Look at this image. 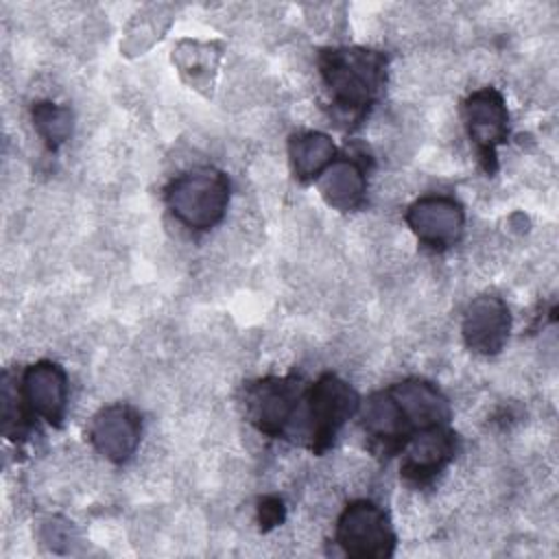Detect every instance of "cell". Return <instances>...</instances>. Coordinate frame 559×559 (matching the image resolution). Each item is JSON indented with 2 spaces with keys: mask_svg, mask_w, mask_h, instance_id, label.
<instances>
[{
  "mask_svg": "<svg viewBox=\"0 0 559 559\" xmlns=\"http://www.w3.org/2000/svg\"><path fill=\"white\" fill-rule=\"evenodd\" d=\"M319 70L336 116L356 122L384 85L386 59L382 52L360 46L328 48L319 57Z\"/></svg>",
  "mask_w": 559,
  "mask_h": 559,
  "instance_id": "obj_1",
  "label": "cell"
},
{
  "mask_svg": "<svg viewBox=\"0 0 559 559\" xmlns=\"http://www.w3.org/2000/svg\"><path fill=\"white\" fill-rule=\"evenodd\" d=\"M229 203V179L212 166L177 175L166 188V205L190 229H210L223 221Z\"/></svg>",
  "mask_w": 559,
  "mask_h": 559,
  "instance_id": "obj_2",
  "label": "cell"
},
{
  "mask_svg": "<svg viewBox=\"0 0 559 559\" xmlns=\"http://www.w3.org/2000/svg\"><path fill=\"white\" fill-rule=\"evenodd\" d=\"M360 408L358 393L338 376H321L306 393V411L299 413L297 432L314 452H323L341 430V426ZM295 430V428H293Z\"/></svg>",
  "mask_w": 559,
  "mask_h": 559,
  "instance_id": "obj_3",
  "label": "cell"
},
{
  "mask_svg": "<svg viewBox=\"0 0 559 559\" xmlns=\"http://www.w3.org/2000/svg\"><path fill=\"white\" fill-rule=\"evenodd\" d=\"M336 544L354 559H384L393 555L395 533L389 515L371 500L345 507L336 522Z\"/></svg>",
  "mask_w": 559,
  "mask_h": 559,
  "instance_id": "obj_4",
  "label": "cell"
},
{
  "mask_svg": "<svg viewBox=\"0 0 559 559\" xmlns=\"http://www.w3.org/2000/svg\"><path fill=\"white\" fill-rule=\"evenodd\" d=\"M306 391L297 378H264L247 386L245 406L255 428L269 437L293 432Z\"/></svg>",
  "mask_w": 559,
  "mask_h": 559,
  "instance_id": "obj_5",
  "label": "cell"
},
{
  "mask_svg": "<svg viewBox=\"0 0 559 559\" xmlns=\"http://www.w3.org/2000/svg\"><path fill=\"white\" fill-rule=\"evenodd\" d=\"M463 118L485 168H493L496 148L507 140L509 111L502 94L496 87H483L467 96L463 105Z\"/></svg>",
  "mask_w": 559,
  "mask_h": 559,
  "instance_id": "obj_6",
  "label": "cell"
},
{
  "mask_svg": "<svg viewBox=\"0 0 559 559\" xmlns=\"http://www.w3.org/2000/svg\"><path fill=\"white\" fill-rule=\"evenodd\" d=\"M406 223L419 238V242L432 249L452 247L465 225V212L461 203L445 194L419 197L406 212Z\"/></svg>",
  "mask_w": 559,
  "mask_h": 559,
  "instance_id": "obj_7",
  "label": "cell"
},
{
  "mask_svg": "<svg viewBox=\"0 0 559 559\" xmlns=\"http://www.w3.org/2000/svg\"><path fill=\"white\" fill-rule=\"evenodd\" d=\"M20 393L31 415L61 426L68 408V378L61 365L39 360L26 367L20 378Z\"/></svg>",
  "mask_w": 559,
  "mask_h": 559,
  "instance_id": "obj_8",
  "label": "cell"
},
{
  "mask_svg": "<svg viewBox=\"0 0 559 559\" xmlns=\"http://www.w3.org/2000/svg\"><path fill=\"white\" fill-rule=\"evenodd\" d=\"M456 435L448 424L419 430L402 448L404 459L400 465L402 476L413 485H424L432 480L454 456Z\"/></svg>",
  "mask_w": 559,
  "mask_h": 559,
  "instance_id": "obj_9",
  "label": "cell"
},
{
  "mask_svg": "<svg viewBox=\"0 0 559 559\" xmlns=\"http://www.w3.org/2000/svg\"><path fill=\"white\" fill-rule=\"evenodd\" d=\"M140 415L127 404H111L100 408L90 424L92 445L109 461H127L140 443Z\"/></svg>",
  "mask_w": 559,
  "mask_h": 559,
  "instance_id": "obj_10",
  "label": "cell"
},
{
  "mask_svg": "<svg viewBox=\"0 0 559 559\" xmlns=\"http://www.w3.org/2000/svg\"><path fill=\"white\" fill-rule=\"evenodd\" d=\"M511 314L507 304L496 295H480L472 299L463 317V338L476 354H498L509 336Z\"/></svg>",
  "mask_w": 559,
  "mask_h": 559,
  "instance_id": "obj_11",
  "label": "cell"
},
{
  "mask_svg": "<svg viewBox=\"0 0 559 559\" xmlns=\"http://www.w3.org/2000/svg\"><path fill=\"white\" fill-rule=\"evenodd\" d=\"M389 393L393 395L411 437L419 430L448 424L450 419V404L432 382L413 378L391 384Z\"/></svg>",
  "mask_w": 559,
  "mask_h": 559,
  "instance_id": "obj_12",
  "label": "cell"
},
{
  "mask_svg": "<svg viewBox=\"0 0 559 559\" xmlns=\"http://www.w3.org/2000/svg\"><path fill=\"white\" fill-rule=\"evenodd\" d=\"M323 201L341 212L356 210L367 192L362 166L352 157H336L317 179Z\"/></svg>",
  "mask_w": 559,
  "mask_h": 559,
  "instance_id": "obj_13",
  "label": "cell"
},
{
  "mask_svg": "<svg viewBox=\"0 0 559 559\" xmlns=\"http://www.w3.org/2000/svg\"><path fill=\"white\" fill-rule=\"evenodd\" d=\"M288 159L299 181H317L336 159V146L321 131H301L288 140Z\"/></svg>",
  "mask_w": 559,
  "mask_h": 559,
  "instance_id": "obj_14",
  "label": "cell"
},
{
  "mask_svg": "<svg viewBox=\"0 0 559 559\" xmlns=\"http://www.w3.org/2000/svg\"><path fill=\"white\" fill-rule=\"evenodd\" d=\"M221 61V46L214 41H197L183 39L173 50V63L177 66L179 74L186 83L194 90H203L212 85L214 72Z\"/></svg>",
  "mask_w": 559,
  "mask_h": 559,
  "instance_id": "obj_15",
  "label": "cell"
},
{
  "mask_svg": "<svg viewBox=\"0 0 559 559\" xmlns=\"http://www.w3.org/2000/svg\"><path fill=\"white\" fill-rule=\"evenodd\" d=\"M33 122L48 146H59L72 131V114L68 107L55 103H37L33 107Z\"/></svg>",
  "mask_w": 559,
  "mask_h": 559,
  "instance_id": "obj_16",
  "label": "cell"
},
{
  "mask_svg": "<svg viewBox=\"0 0 559 559\" xmlns=\"http://www.w3.org/2000/svg\"><path fill=\"white\" fill-rule=\"evenodd\" d=\"M159 11L162 7L153 9L151 13H142L138 15L129 28H127V39H124V50H131V52H142L144 48H148L155 39H159L162 31L168 26V24H159Z\"/></svg>",
  "mask_w": 559,
  "mask_h": 559,
  "instance_id": "obj_17",
  "label": "cell"
},
{
  "mask_svg": "<svg viewBox=\"0 0 559 559\" xmlns=\"http://www.w3.org/2000/svg\"><path fill=\"white\" fill-rule=\"evenodd\" d=\"M282 518H284V509H282L280 498H264L260 502V524H262L264 531L280 524Z\"/></svg>",
  "mask_w": 559,
  "mask_h": 559,
  "instance_id": "obj_18",
  "label": "cell"
}]
</instances>
